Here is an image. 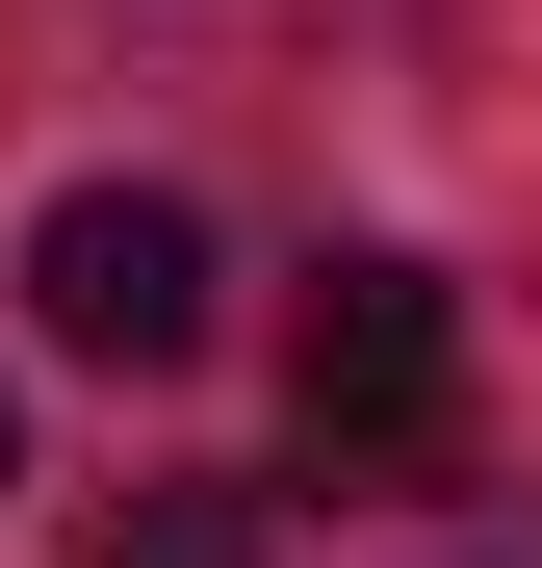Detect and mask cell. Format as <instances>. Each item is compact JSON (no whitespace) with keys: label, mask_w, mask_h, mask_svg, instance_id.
<instances>
[{"label":"cell","mask_w":542,"mask_h":568,"mask_svg":"<svg viewBox=\"0 0 542 568\" xmlns=\"http://www.w3.org/2000/svg\"><path fill=\"white\" fill-rule=\"evenodd\" d=\"M439 362H466L439 258H310V439L336 465H439Z\"/></svg>","instance_id":"obj_2"},{"label":"cell","mask_w":542,"mask_h":568,"mask_svg":"<svg viewBox=\"0 0 542 568\" xmlns=\"http://www.w3.org/2000/svg\"><path fill=\"white\" fill-rule=\"evenodd\" d=\"M27 311L78 362H207V207H181V181H78L27 233Z\"/></svg>","instance_id":"obj_1"},{"label":"cell","mask_w":542,"mask_h":568,"mask_svg":"<svg viewBox=\"0 0 542 568\" xmlns=\"http://www.w3.org/2000/svg\"><path fill=\"white\" fill-rule=\"evenodd\" d=\"M0 491H27V414H0Z\"/></svg>","instance_id":"obj_4"},{"label":"cell","mask_w":542,"mask_h":568,"mask_svg":"<svg viewBox=\"0 0 542 568\" xmlns=\"http://www.w3.org/2000/svg\"><path fill=\"white\" fill-rule=\"evenodd\" d=\"M104 568H258V491H130Z\"/></svg>","instance_id":"obj_3"}]
</instances>
